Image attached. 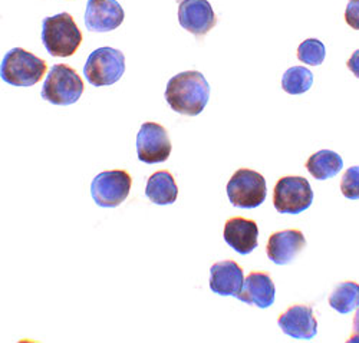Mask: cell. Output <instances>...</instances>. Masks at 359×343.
Returning a JSON list of instances; mask_svg holds the SVG:
<instances>
[{"instance_id": "16", "label": "cell", "mask_w": 359, "mask_h": 343, "mask_svg": "<svg viewBox=\"0 0 359 343\" xmlns=\"http://www.w3.org/2000/svg\"><path fill=\"white\" fill-rule=\"evenodd\" d=\"M275 296L276 288L271 274L264 271H252L246 277L242 292L238 293L237 299L260 309H267L275 303Z\"/></svg>"}, {"instance_id": "22", "label": "cell", "mask_w": 359, "mask_h": 343, "mask_svg": "<svg viewBox=\"0 0 359 343\" xmlns=\"http://www.w3.org/2000/svg\"><path fill=\"white\" fill-rule=\"evenodd\" d=\"M341 191L348 200H359V166L351 167L344 173Z\"/></svg>"}, {"instance_id": "23", "label": "cell", "mask_w": 359, "mask_h": 343, "mask_svg": "<svg viewBox=\"0 0 359 343\" xmlns=\"http://www.w3.org/2000/svg\"><path fill=\"white\" fill-rule=\"evenodd\" d=\"M345 20L352 29L359 30V0H349L345 11Z\"/></svg>"}, {"instance_id": "14", "label": "cell", "mask_w": 359, "mask_h": 343, "mask_svg": "<svg viewBox=\"0 0 359 343\" xmlns=\"http://www.w3.org/2000/svg\"><path fill=\"white\" fill-rule=\"evenodd\" d=\"M283 333L294 339H312L318 333V322L313 310L306 304H294L289 307L278 319Z\"/></svg>"}, {"instance_id": "5", "label": "cell", "mask_w": 359, "mask_h": 343, "mask_svg": "<svg viewBox=\"0 0 359 343\" xmlns=\"http://www.w3.org/2000/svg\"><path fill=\"white\" fill-rule=\"evenodd\" d=\"M126 56L121 51L102 46L88 56L83 67L85 79L93 86H109L123 78Z\"/></svg>"}, {"instance_id": "1", "label": "cell", "mask_w": 359, "mask_h": 343, "mask_svg": "<svg viewBox=\"0 0 359 343\" xmlns=\"http://www.w3.org/2000/svg\"><path fill=\"white\" fill-rule=\"evenodd\" d=\"M164 95L174 112L197 116L210 100V85L198 71L180 72L168 81Z\"/></svg>"}, {"instance_id": "15", "label": "cell", "mask_w": 359, "mask_h": 343, "mask_svg": "<svg viewBox=\"0 0 359 343\" xmlns=\"http://www.w3.org/2000/svg\"><path fill=\"white\" fill-rule=\"evenodd\" d=\"M245 285L243 269L234 260L219 262L210 269V289L219 296H238Z\"/></svg>"}, {"instance_id": "8", "label": "cell", "mask_w": 359, "mask_h": 343, "mask_svg": "<svg viewBox=\"0 0 359 343\" xmlns=\"http://www.w3.org/2000/svg\"><path fill=\"white\" fill-rule=\"evenodd\" d=\"M133 178L124 170H107L100 173L91 184L94 201L104 208L118 207L130 196Z\"/></svg>"}, {"instance_id": "7", "label": "cell", "mask_w": 359, "mask_h": 343, "mask_svg": "<svg viewBox=\"0 0 359 343\" xmlns=\"http://www.w3.org/2000/svg\"><path fill=\"white\" fill-rule=\"evenodd\" d=\"M313 203V190L304 177H282L273 191V206L280 214H301Z\"/></svg>"}, {"instance_id": "2", "label": "cell", "mask_w": 359, "mask_h": 343, "mask_svg": "<svg viewBox=\"0 0 359 343\" xmlns=\"http://www.w3.org/2000/svg\"><path fill=\"white\" fill-rule=\"evenodd\" d=\"M83 35L72 15L62 12L42 22V43L53 58H69L79 49Z\"/></svg>"}, {"instance_id": "24", "label": "cell", "mask_w": 359, "mask_h": 343, "mask_svg": "<svg viewBox=\"0 0 359 343\" xmlns=\"http://www.w3.org/2000/svg\"><path fill=\"white\" fill-rule=\"evenodd\" d=\"M348 69L359 79V49L352 53V56L346 62Z\"/></svg>"}, {"instance_id": "9", "label": "cell", "mask_w": 359, "mask_h": 343, "mask_svg": "<svg viewBox=\"0 0 359 343\" xmlns=\"http://www.w3.org/2000/svg\"><path fill=\"white\" fill-rule=\"evenodd\" d=\"M138 160L144 164H158L168 160L171 141L167 130L157 122H145L137 134Z\"/></svg>"}, {"instance_id": "4", "label": "cell", "mask_w": 359, "mask_h": 343, "mask_svg": "<svg viewBox=\"0 0 359 343\" xmlns=\"http://www.w3.org/2000/svg\"><path fill=\"white\" fill-rule=\"evenodd\" d=\"M83 89V81L74 68L57 64L50 68L41 95L49 104L67 107L79 101Z\"/></svg>"}, {"instance_id": "20", "label": "cell", "mask_w": 359, "mask_h": 343, "mask_svg": "<svg viewBox=\"0 0 359 343\" xmlns=\"http://www.w3.org/2000/svg\"><path fill=\"white\" fill-rule=\"evenodd\" d=\"M313 83V74L305 67H292L282 76V88L289 95H302Z\"/></svg>"}, {"instance_id": "17", "label": "cell", "mask_w": 359, "mask_h": 343, "mask_svg": "<svg viewBox=\"0 0 359 343\" xmlns=\"http://www.w3.org/2000/svg\"><path fill=\"white\" fill-rule=\"evenodd\" d=\"M145 196L157 206H168L175 203L178 197V187L174 177L167 170L154 173L147 181Z\"/></svg>"}, {"instance_id": "11", "label": "cell", "mask_w": 359, "mask_h": 343, "mask_svg": "<svg viewBox=\"0 0 359 343\" xmlns=\"http://www.w3.org/2000/svg\"><path fill=\"white\" fill-rule=\"evenodd\" d=\"M124 18V9L116 0H88L85 26L89 32H112L123 25Z\"/></svg>"}, {"instance_id": "6", "label": "cell", "mask_w": 359, "mask_h": 343, "mask_svg": "<svg viewBox=\"0 0 359 343\" xmlns=\"http://www.w3.org/2000/svg\"><path fill=\"white\" fill-rule=\"evenodd\" d=\"M227 196L233 207L256 208L266 200V180L255 170H237L227 182Z\"/></svg>"}, {"instance_id": "21", "label": "cell", "mask_w": 359, "mask_h": 343, "mask_svg": "<svg viewBox=\"0 0 359 343\" xmlns=\"http://www.w3.org/2000/svg\"><path fill=\"white\" fill-rule=\"evenodd\" d=\"M326 56L325 45L319 39H306L297 48V59L305 65L319 67Z\"/></svg>"}, {"instance_id": "12", "label": "cell", "mask_w": 359, "mask_h": 343, "mask_svg": "<svg viewBox=\"0 0 359 343\" xmlns=\"http://www.w3.org/2000/svg\"><path fill=\"white\" fill-rule=\"evenodd\" d=\"M306 247V238L299 230H283L273 233L269 237L266 253L278 266H285L292 263L296 256Z\"/></svg>"}, {"instance_id": "25", "label": "cell", "mask_w": 359, "mask_h": 343, "mask_svg": "<svg viewBox=\"0 0 359 343\" xmlns=\"http://www.w3.org/2000/svg\"><path fill=\"white\" fill-rule=\"evenodd\" d=\"M349 343H355V342H359V307L356 310V314L353 316V332H352V336L348 339Z\"/></svg>"}, {"instance_id": "10", "label": "cell", "mask_w": 359, "mask_h": 343, "mask_svg": "<svg viewBox=\"0 0 359 343\" xmlns=\"http://www.w3.org/2000/svg\"><path fill=\"white\" fill-rule=\"evenodd\" d=\"M178 22L198 38L210 32L217 23V18L208 0H180Z\"/></svg>"}, {"instance_id": "3", "label": "cell", "mask_w": 359, "mask_h": 343, "mask_svg": "<svg viewBox=\"0 0 359 343\" xmlns=\"http://www.w3.org/2000/svg\"><path fill=\"white\" fill-rule=\"evenodd\" d=\"M46 62L22 48L11 49L0 67V76L13 86H34L46 74Z\"/></svg>"}, {"instance_id": "18", "label": "cell", "mask_w": 359, "mask_h": 343, "mask_svg": "<svg viewBox=\"0 0 359 343\" xmlns=\"http://www.w3.org/2000/svg\"><path fill=\"white\" fill-rule=\"evenodd\" d=\"M344 168V160L339 154L331 149H320L311 155L306 161V170L309 174L319 180L325 181L335 177Z\"/></svg>"}, {"instance_id": "13", "label": "cell", "mask_w": 359, "mask_h": 343, "mask_svg": "<svg viewBox=\"0 0 359 343\" xmlns=\"http://www.w3.org/2000/svg\"><path fill=\"white\" fill-rule=\"evenodd\" d=\"M224 241L238 255H249L257 247L259 227L245 217L229 218L223 231Z\"/></svg>"}, {"instance_id": "19", "label": "cell", "mask_w": 359, "mask_h": 343, "mask_svg": "<svg viewBox=\"0 0 359 343\" xmlns=\"http://www.w3.org/2000/svg\"><path fill=\"white\" fill-rule=\"evenodd\" d=\"M329 304L338 314L346 315L359 307V285L355 282H342L329 296Z\"/></svg>"}]
</instances>
